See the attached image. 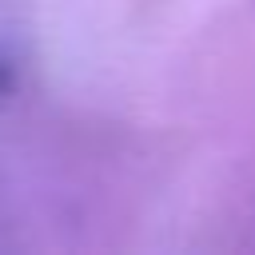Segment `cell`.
<instances>
[{
	"label": "cell",
	"mask_w": 255,
	"mask_h": 255,
	"mask_svg": "<svg viewBox=\"0 0 255 255\" xmlns=\"http://www.w3.org/2000/svg\"><path fill=\"white\" fill-rule=\"evenodd\" d=\"M12 88H16V68H12V64L0 56V96H8Z\"/></svg>",
	"instance_id": "1"
}]
</instances>
